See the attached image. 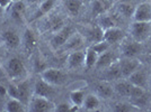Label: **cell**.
<instances>
[{"label":"cell","instance_id":"obj_13","mask_svg":"<svg viewBox=\"0 0 151 112\" xmlns=\"http://www.w3.org/2000/svg\"><path fill=\"white\" fill-rule=\"evenodd\" d=\"M18 86V99L24 103L28 104L31 101V84L27 80H23L17 84Z\"/></svg>","mask_w":151,"mask_h":112},{"label":"cell","instance_id":"obj_2","mask_svg":"<svg viewBox=\"0 0 151 112\" xmlns=\"http://www.w3.org/2000/svg\"><path fill=\"white\" fill-rule=\"evenodd\" d=\"M6 72L13 80H23L26 76V67L24 63L17 57L10 58L6 66Z\"/></svg>","mask_w":151,"mask_h":112},{"label":"cell","instance_id":"obj_32","mask_svg":"<svg viewBox=\"0 0 151 112\" xmlns=\"http://www.w3.org/2000/svg\"><path fill=\"white\" fill-rule=\"evenodd\" d=\"M80 108L77 106H73L72 103H67V102H63V103H60V104H57L55 106V110L54 111L58 112H72V111H78Z\"/></svg>","mask_w":151,"mask_h":112},{"label":"cell","instance_id":"obj_4","mask_svg":"<svg viewBox=\"0 0 151 112\" xmlns=\"http://www.w3.org/2000/svg\"><path fill=\"white\" fill-rule=\"evenodd\" d=\"M41 77L53 86L62 85L67 80V75L64 74V72L59 69H54V67H46L44 71H42Z\"/></svg>","mask_w":151,"mask_h":112},{"label":"cell","instance_id":"obj_38","mask_svg":"<svg viewBox=\"0 0 151 112\" xmlns=\"http://www.w3.org/2000/svg\"><path fill=\"white\" fill-rule=\"evenodd\" d=\"M40 0H29V2H33V4H35V2H38Z\"/></svg>","mask_w":151,"mask_h":112},{"label":"cell","instance_id":"obj_29","mask_svg":"<svg viewBox=\"0 0 151 112\" xmlns=\"http://www.w3.org/2000/svg\"><path fill=\"white\" fill-rule=\"evenodd\" d=\"M99 27L101 28H109V27H115L117 26V20L113 15H107V13H101L99 17Z\"/></svg>","mask_w":151,"mask_h":112},{"label":"cell","instance_id":"obj_7","mask_svg":"<svg viewBox=\"0 0 151 112\" xmlns=\"http://www.w3.org/2000/svg\"><path fill=\"white\" fill-rule=\"evenodd\" d=\"M119 64H120L122 77H125V79L140 67V63L134 57H123L119 61Z\"/></svg>","mask_w":151,"mask_h":112},{"label":"cell","instance_id":"obj_1","mask_svg":"<svg viewBox=\"0 0 151 112\" xmlns=\"http://www.w3.org/2000/svg\"><path fill=\"white\" fill-rule=\"evenodd\" d=\"M130 34L133 40L142 44L151 36V21H133Z\"/></svg>","mask_w":151,"mask_h":112},{"label":"cell","instance_id":"obj_12","mask_svg":"<svg viewBox=\"0 0 151 112\" xmlns=\"http://www.w3.org/2000/svg\"><path fill=\"white\" fill-rule=\"evenodd\" d=\"M1 38L4 40V43L6 44L9 48H17L22 43V39L19 37V35L14 30H6L2 33Z\"/></svg>","mask_w":151,"mask_h":112},{"label":"cell","instance_id":"obj_3","mask_svg":"<svg viewBox=\"0 0 151 112\" xmlns=\"http://www.w3.org/2000/svg\"><path fill=\"white\" fill-rule=\"evenodd\" d=\"M28 106H29V110L33 112H49L55 110V104L49 98L34 95V94Z\"/></svg>","mask_w":151,"mask_h":112},{"label":"cell","instance_id":"obj_14","mask_svg":"<svg viewBox=\"0 0 151 112\" xmlns=\"http://www.w3.org/2000/svg\"><path fill=\"white\" fill-rule=\"evenodd\" d=\"M140 50H141L140 43L133 39L131 42H124L122 45V54L124 57H134L140 53Z\"/></svg>","mask_w":151,"mask_h":112},{"label":"cell","instance_id":"obj_11","mask_svg":"<svg viewBox=\"0 0 151 112\" xmlns=\"http://www.w3.org/2000/svg\"><path fill=\"white\" fill-rule=\"evenodd\" d=\"M126 80L130 82L132 85H135V86H141V87H145L147 85V81H148V76L145 74V71L142 69H135L132 74H130Z\"/></svg>","mask_w":151,"mask_h":112},{"label":"cell","instance_id":"obj_30","mask_svg":"<svg viewBox=\"0 0 151 112\" xmlns=\"http://www.w3.org/2000/svg\"><path fill=\"white\" fill-rule=\"evenodd\" d=\"M117 10H119V13L122 16L130 18V17H133L135 7L133 6L132 4H130V2H121L120 5L117 6Z\"/></svg>","mask_w":151,"mask_h":112},{"label":"cell","instance_id":"obj_19","mask_svg":"<svg viewBox=\"0 0 151 112\" xmlns=\"http://www.w3.org/2000/svg\"><path fill=\"white\" fill-rule=\"evenodd\" d=\"M99 106H101L99 96L96 95V94H88L85 98L82 108L85 110H87V111H95V110H97L99 108Z\"/></svg>","mask_w":151,"mask_h":112},{"label":"cell","instance_id":"obj_8","mask_svg":"<svg viewBox=\"0 0 151 112\" xmlns=\"http://www.w3.org/2000/svg\"><path fill=\"white\" fill-rule=\"evenodd\" d=\"M132 18L134 21H151L150 2H142L135 7Z\"/></svg>","mask_w":151,"mask_h":112},{"label":"cell","instance_id":"obj_37","mask_svg":"<svg viewBox=\"0 0 151 112\" xmlns=\"http://www.w3.org/2000/svg\"><path fill=\"white\" fill-rule=\"evenodd\" d=\"M12 1L10 0H0V6L2 7L4 9H7L9 6H12Z\"/></svg>","mask_w":151,"mask_h":112},{"label":"cell","instance_id":"obj_40","mask_svg":"<svg viewBox=\"0 0 151 112\" xmlns=\"http://www.w3.org/2000/svg\"><path fill=\"white\" fill-rule=\"evenodd\" d=\"M10 1H12V2H15V1H17V0H10Z\"/></svg>","mask_w":151,"mask_h":112},{"label":"cell","instance_id":"obj_18","mask_svg":"<svg viewBox=\"0 0 151 112\" xmlns=\"http://www.w3.org/2000/svg\"><path fill=\"white\" fill-rule=\"evenodd\" d=\"M114 63V55L113 53L111 52H104L103 54L98 55V60H97V63H96V69H107L108 66H111Z\"/></svg>","mask_w":151,"mask_h":112},{"label":"cell","instance_id":"obj_39","mask_svg":"<svg viewBox=\"0 0 151 112\" xmlns=\"http://www.w3.org/2000/svg\"><path fill=\"white\" fill-rule=\"evenodd\" d=\"M2 13H4V8H2V7L0 6V15H1Z\"/></svg>","mask_w":151,"mask_h":112},{"label":"cell","instance_id":"obj_25","mask_svg":"<svg viewBox=\"0 0 151 112\" xmlns=\"http://www.w3.org/2000/svg\"><path fill=\"white\" fill-rule=\"evenodd\" d=\"M98 60V54L91 47H89L85 52V66L87 69H93L96 66V63Z\"/></svg>","mask_w":151,"mask_h":112},{"label":"cell","instance_id":"obj_15","mask_svg":"<svg viewBox=\"0 0 151 112\" xmlns=\"http://www.w3.org/2000/svg\"><path fill=\"white\" fill-rule=\"evenodd\" d=\"M55 4H57V0H43L42 4L38 7V9L36 10V13L33 15L32 20L38 19L40 17H43L46 13H49L54 8Z\"/></svg>","mask_w":151,"mask_h":112},{"label":"cell","instance_id":"obj_28","mask_svg":"<svg viewBox=\"0 0 151 112\" xmlns=\"http://www.w3.org/2000/svg\"><path fill=\"white\" fill-rule=\"evenodd\" d=\"M24 103L19 99H14L10 98L6 103V111L7 112H22L25 111Z\"/></svg>","mask_w":151,"mask_h":112},{"label":"cell","instance_id":"obj_34","mask_svg":"<svg viewBox=\"0 0 151 112\" xmlns=\"http://www.w3.org/2000/svg\"><path fill=\"white\" fill-rule=\"evenodd\" d=\"M93 13L101 16V13H104V5L101 4L99 0H95L93 2Z\"/></svg>","mask_w":151,"mask_h":112},{"label":"cell","instance_id":"obj_23","mask_svg":"<svg viewBox=\"0 0 151 112\" xmlns=\"http://www.w3.org/2000/svg\"><path fill=\"white\" fill-rule=\"evenodd\" d=\"M63 26H64V23H63V19L60 16H52L49 18L47 23H46V29L54 34L58 30H60Z\"/></svg>","mask_w":151,"mask_h":112},{"label":"cell","instance_id":"obj_31","mask_svg":"<svg viewBox=\"0 0 151 112\" xmlns=\"http://www.w3.org/2000/svg\"><path fill=\"white\" fill-rule=\"evenodd\" d=\"M90 47H91L98 55H101L104 52L108 50V48L111 47V44H108L106 40H104V39H101V40H98V42H96V43H93V45H91Z\"/></svg>","mask_w":151,"mask_h":112},{"label":"cell","instance_id":"obj_9","mask_svg":"<svg viewBox=\"0 0 151 112\" xmlns=\"http://www.w3.org/2000/svg\"><path fill=\"white\" fill-rule=\"evenodd\" d=\"M54 94V87L51 85L50 83L44 81L42 77L36 81L35 85H34V95H40V96H44V98H49Z\"/></svg>","mask_w":151,"mask_h":112},{"label":"cell","instance_id":"obj_10","mask_svg":"<svg viewBox=\"0 0 151 112\" xmlns=\"http://www.w3.org/2000/svg\"><path fill=\"white\" fill-rule=\"evenodd\" d=\"M67 64L68 67L71 69H80L85 65V52L79 50L71 52L67 58Z\"/></svg>","mask_w":151,"mask_h":112},{"label":"cell","instance_id":"obj_20","mask_svg":"<svg viewBox=\"0 0 151 112\" xmlns=\"http://www.w3.org/2000/svg\"><path fill=\"white\" fill-rule=\"evenodd\" d=\"M96 91H97L98 96L104 98V99H109L114 92V86H112V84L109 82L104 81L97 84Z\"/></svg>","mask_w":151,"mask_h":112},{"label":"cell","instance_id":"obj_21","mask_svg":"<svg viewBox=\"0 0 151 112\" xmlns=\"http://www.w3.org/2000/svg\"><path fill=\"white\" fill-rule=\"evenodd\" d=\"M64 6H65V9L69 15L77 16V15H79L80 10H81L82 1L81 0H65Z\"/></svg>","mask_w":151,"mask_h":112},{"label":"cell","instance_id":"obj_5","mask_svg":"<svg viewBox=\"0 0 151 112\" xmlns=\"http://www.w3.org/2000/svg\"><path fill=\"white\" fill-rule=\"evenodd\" d=\"M73 34L72 28L69 26H63L60 30H58L57 33L53 34V37L51 38V45L54 48H61L64 44L67 43V40L70 38V36Z\"/></svg>","mask_w":151,"mask_h":112},{"label":"cell","instance_id":"obj_36","mask_svg":"<svg viewBox=\"0 0 151 112\" xmlns=\"http://www.w3.org/2000/svg\"><path fill=\"white\" fill-rule=\"evenodd\" d=\"M6 95H8V91L7 87L2 84H0V98H5Z\"/></svg>","mask_w":151,"mask_h":112},{"label":"cell","instance_id":"obj_33","mask_svg":"<svg viewBox=\"0 0 151 112\" xmlns=\"http://www.w3.org/2000/svg\"><path fill=\"white\" fill-rule=\"evenodd\" d=\"M137 110V108L132 103H116L113 106V111L116 112H130Z\"/></svg>","mask_w":151,"mask_h":112},{"label":"cell","instance_id":"obj_24","mask_svg":"<svg viewBox=\"0 0 151 112\" xmlns=\"http://www.w3.org/2000/svg\"><path fill=\"white\" fill-rule=\"evenodd\" d=\"M85 98H86V93H85V91L81 90V89L73 90V91L70 92V101H71V103H72L73 106L82 108Z\"/></svg>","mask_w":151,"mask_h":112},{"label":"cell","instance_id":"obj_6","mask_svg":"<svg viewBox=\"0 0 151 112\" xmlns=\"http://www.w3.org/2000/svg\"><path fill=\"white\" fill-rule=\"evenodd\" d=\"M125 37L124 35V31L122 30L121 28H119L117 26L115 27H109V28H106L103 31V39L106 40L108 44L113 45L115 43H119V42H122Z\"/></svg>","mask_w":151,"mask_h":112},{"label":"cell","instance_id":"obj_35","mask_svg":"<svg viewBox=\"0 0 151 112\" xmlns=\"http://www.w3.org/2000/svg\"><path fill=\"white\" fill-rule=\"evenodd\" d=\"M7 91H8V96L14 98V99H18V86L15 84H10L7 86Z\"/></svg>","mask_w":151,"mask_h":112},{"label":"cell","instance_id":"obj_22","mask_svg":"<svg viewBox=\"0 0 151 112\" xmlns=\"http://www.w3.org/2000/svg\"><path fill=\"white\" fill-rule=\"evenodd\" d=\"M26 6L24 4V1L22 0H17L12 4V16L14 19L16 20H22V17L25 13Z\"/></svg>","mask_w":151,"mask_h":112},{"label":"cell","instance_id":"obj_26","mask_svg":"<svg viewBox=\"0 0 151 112\" xmlns=\"http://www.w3.org/2000/svg\"><path fill=\"white\" fill-rule=\"evenodd\" d=\"M106 69V77L107 80H120L122 77V73H121L120 64L119 61L114 62L111 66H108Z\"/></svg>","mask_w":151,"mask_h":112},{"label":"cell","instance_id":"obj_27","mask_svg":"<svg viewBox=\"0 0 151 112\" xmlns=\"http://www.w3.org/2000/svg\"><path fill=\"white\" fill-rule=\"evenodd\" d=\"M131 87H132V84L127 80H121L120 79V81L116 82V84L114 85V90L123 96H129Z\"/></svg>","mask_w":151,"mask_h":112},{"label":"cell","instance_id":"obj_16","mask_svg":"<svg viewBox=\"0 0 151 112\" xmlns=\"http://www.w3.org/2000/svg\"><path fill=\"white\" fill-rule=\"evenodd\" d=\"M23 44L27 52H32L37 45V37L32 29H26L23 36Z\"/></svg>","mask_w":151,"mask_h":112},{"label":"cell","instance_id":"obj_17","mask_svg":"<svg viewBox=\"0 0 151 112\" xmlns=\"http://www.w3.org/2000/svg\"><path fill=\"white\" fill-rule=\"evenodd\" d=\"M83 43V39L82 37L79 35V34H76L73 33L70 38L67 40V43L63 45L61 48L63 50H70V52H73V50H79V47L82 45Z\"/></svg>","mask_w":151,"mask_h":112}]
</instances>
